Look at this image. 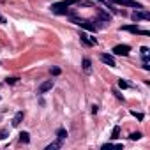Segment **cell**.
Returning a JSON list of instances; mask_svg holds the SVG:
<instances>
[{
  "instance_id": "6da1fadb",
  "label": "cell",
  "mask_w": 150,
  "mask_h": 150,
  "mask_svg": "<svg viewBox=\"0 0 150 150\" xmlns=\"http://www.w3.org/2000/svg\"><path fill=\"white\" fill-rule=\"evenodd\" d=\"M76 4H80V0H64V2L53 4L50 9H51L55 14H67V13H69V7H71V6H76Z\"/></svg>"
},
{
  "instance_id": "7a4b0ae2",
  "label": "cell",
  "mask_w": 150,
  "mask_h": 150,
  "mask_svg": "<svg viewBox=\"0 0 150 150\" xmlns=\"http://www.w3.org/2000/svg\"><path fill=\"white\" fill-rule=\"evenodd\" d=\"M72 21L76 23V25H80L81 28L88 30V32H96V30H97V27H96L92 21H88V20H76V18H72Z\"/></svg>"
},
{
  "instance_id": "3957f363",
  "label": "cell",
  "mask_w": 150,
  "mask_h": 150,
  "mask_svg": "<svg viewBox=\"0 0 150 150\" xmlns=\"http://www.w3.org/2000/svg\"><path fill=\"white\" fill-rule=\"evenodd\" d=\"M129 51H131V46L129 44H118V46L113 48V53L115 55H120V57H127Z\"/></svg>"
},
{
  "instance_id": "277c9868",
  "label": "cell",
  "mask_w": 150,
  "mask_h": 150,
  "mask_svg": "<svg viewBox=\"0 0 150 150\" xmlns=\"http://www.w3.org/2000/svg\"><path fill=\"white\" fill-rule=\"evenodd\" d=\"M131 20H132L134 23H138V21H141V20H150V14H148V13H141L139 9H136V11L131 14Z\"/></svg>"
},
{
  "instance_id": "5b68a950",
  "label": "cell",
  "mask_w": 150,
  "mask_h": 150,
  "mask_svg": "<svg viewBox=\"0 0 150 150\" xmlns=\"http://www.w3.org/2000/svg\"><path fill=\"white\" fill-rule=\"evenodd\" d=\"M97 21L110 23L111 21V14H108V11H104V9H97Z\"/></svg>"
},
{
  "instance_id": "8992f818",
  "label": "cell",
  "mask_w": 150,
  "mask_h": 150,
  "mask_svg": "<svg viewBox=\"0 0 150 150\" xmlns=\"http://www.w3.org/2000/svg\"><path fill=\"white\" fill-rule=\"evenodd\" d=\"M51 88H53V80H48V81H44V83L39 85L37 94H46V92H50Z\"/></svg>"
},
{
  "instance_id": "52a82bcc",
  "label": "cell",
  "mask_w": 150,
  "mask_h": 150,
  "mask_svg": "<svg viewBox=\"0 0 150 150\" xmlns=\"http://www.w3.org/2000/svg\"><path fill=\"white\" fill-rule=\"evenodd\" d=\"M80 39H81V42H83V44H87V46H96V44H97V39L88 37L85 32H81V34H80Z\"/></svg>"
},
{
  "instance_id": "ba28073f",
  "label": "cell",
  "mask_w": 150,
  "mask_h": 150,
  "mask_svg": "<svg viewBox=\"0 0 150 150\" xmlns=\"http://www.w3.org/2000/svg\"><path fill=\"white\" fill-rule=\"evenodd\" d=\"M101 60H103L106 65H110V67H115V65H117V64H115V58H113L111 55H108V53H103V55H101Z\"/></svg>"
},
{
  "instance_id": "9c48e42d",
  "label": "cell",
  "mask_w": 150,
  "mask_h": 150,
  "mask_svg": "<svg viewBox=\"0 0 150 150\" xmlns=\"http://www.w3.org/2000/svg\"><path fill=\"white\" fill-rule=\"evenodd\" d=\"M23 117H25V113H23V111H18V113L14 115V118H13V125L18 127V125L23 122Z\"/></svg>"
},
{
  "instance_id": "30bf717a",
  "label": "cell",
  "mask_w": 150,
  "mask_h": 150,
  "mask_svg": "<svg viewBox=\"0 0 150 150\" xmlns=\"http://www.w3.org/2000/svg\"><path fill=\"white\" fill-rule=\"evenodd\" d=\"M122 30L124 32H131V34H138L139 32L138 25H125V27H122Z\"/></svg>"
},
{
  "instance_id": "8fae6325",
  "label": "cell",
  "mask_w": 150,
  "mask_h": 150,
  "mask_svg": "<svg viewBox=\"0 0 150 150\" xmlns=\"http://www.w3.org/2000/svg\"><path fill=\"white\" fill-rule=\"evenodd\" d=\"M65 138H67V131H65L64 127L58 129V131H57V139H58V141H64Z\"/></svg>"
},
{
  "instance_id": "7c38bea8",
  "label": "cell",
  "mask_w": 150,
  "mask_h": 150,
  "mask_svg": "<svg viewBox=\"0 0 150 150\" xmlns=\"http://www.w3.org/2000/svg\"><path fill=\"white\" fill-rule=\"evenodd\" d=\"M20 141H21V143H25V145H27V143H30V134H28L27 131L20 132Z\"/></svg>"
},
{
  "instance_id": "4fadbf2b",
  "label": "cell",
  "mask_w": 150,
  "mask_h": 150,
  "mask_svg": "<svg viewBox=\"0 0 150 150\" xmlns=\"http://www.w3.org/2000/svg\"><path fill=\"white\" fill-rule=\"evenodd\" d=\"M90 69H92L90 58H83V71H85V72H90Z\"/></svg>"
},
{
  "instance_id": "5bb4252c",
  "label": "cell",
  "mask_w": 150,
  "mask_h": 150,
  "mask_svg": "<svg viewBox=\"0 0 150 150\" xmlns=\"http://www.w3.org/2000/svg\"><path fill=\"white\" fill-rule=\"evenodd\" d=\"M60 146H62V141H58V139H57V141H53L51 145H48V146H46V150H57V148H60Z\"/></svg>"
},
{
  "instance_id": "9a60e30c",
  "label": "cell",
  "mask_w": 150,
  "mask_h": 150,
  "mask_svg": "<svg viewBox=\"0 0 150 150\" xmlns=\"http://www.w3.org/2000/svg\"><path fill=\"white\" fill-rule=\"evenodd\" d=\"M111 138H113V139L120 138V127H118V125H115V127H113V131H111Z\"/></svg>"
},
{
  "instance_id": "2e32d148",
  "label": "cell",
  "mask_w": 150,
  "mask_h": 150,
  "mask_svg": "<svg viewBox=\"0 0 150 150\" xmlns=\"http://www.w3.org/2000/svg\"><path fill=\"white\" fill-rule=\"evenodd\" d=\"M118 87H120V88H129V83H127L125 80L120 78V80H118Z\"/></svg>"
},
{
  "instance_id": "e0dca14e",
  "label": "cell",
  "mask_w": 150,
  "mask_h": 150,
  "mask_svg": "<svg viewBox=\"0 0 150 150\" xmlns=\"http://www.w3.org/2000/svg\"><path fill=\"white\" fill-rule=\"evenodd\" d=\"M129 138H131V139H139V138H141V132H131Z\"/></svg>"
},
{
  "instance_id": "ac0fdd59",
  "label": "cell",
  "mask_w": 150,
  "mask_h": 150,
  "mask_svg": "<svg viewBox=\"0 0 150 150\" xmlns=\"http://www.w3.org/2000/svg\"><path fill=\"white\" fill-rule=\"evenodd\" d=\"M60 72H62V71H60V67H51V74H53V76H58Z\"/></svg>"
},
{
  "instance_id": "d6986e66",
  "label": "cell",
  "mask_w": 150,
  "mask_h": 150,
  "mask_svg": "<svg viewBox=\"0 0 150 150\" xmlns=\"http://www.w3.org/2000/svg\"><path fill=\"white\" fill-rule=\"evenodd\" d=\"M16 81H18V78H7V80H6V83H7V85H14Z\"/></svg>"
},
{
  "instance_id": "ffe728a7",
  "label": "cell",
  "mask_w": 150,
  "mask_h": 150,
  "mask_svg": "<svg viewBox=\"0 0 150 150\" xmlns=\"http://www.w3.org/2000/svg\"><path fill=\"white\" fill-rule=\"evenodd\" d=\"M7 138V129H0V139Z\"/></svg>"
},
{
  "instance_id": "44dd1931",
  "label": "cell",
  "mask_w": 150,
  "mask_h": 150,
  "mask_svg": "<svg viewBox=\"0 0 150 150\" xmlns=\"http://www.w3.org/2000/svg\"><path fill=\"white\" fill-rule=\"evenodd\" d=\"M131 115H132V117H136L138 120H143V115H141V113H136V111H131Z\"/></svg>"
},
{
  "instance_id": "7402d4cb",
  "label": "cell",
  "mask_w": 150,
  "mask_h": 150,
  "mask_svg": "<svg viewBox=\"0 0 150 150\" xmlns=\"http://www.w3.org/2000/svg\"><path fill=\"white\" fill-rule=\"evenodd\" d=\"M113 94H115V96H117V99H120V101H124V96H122V94H118V92H117V90H115V92H113Z\"/></svg>"
},
{
  "instance_id": "603a6c76",
  "label": "cell",
  "mask_w": 150,
  "mask_h": 150,
  "mask_svg": "<svg viewBox=\"0 0 150 150\" xmlns=\"http://www.w3.org/2000/svg\"><path fill=\"white\" fill-rule=\"evenodd\" d=\"M0 23H2V25L6 23V18H4V16H0Z\"/></svg>"
}]
</instances>
